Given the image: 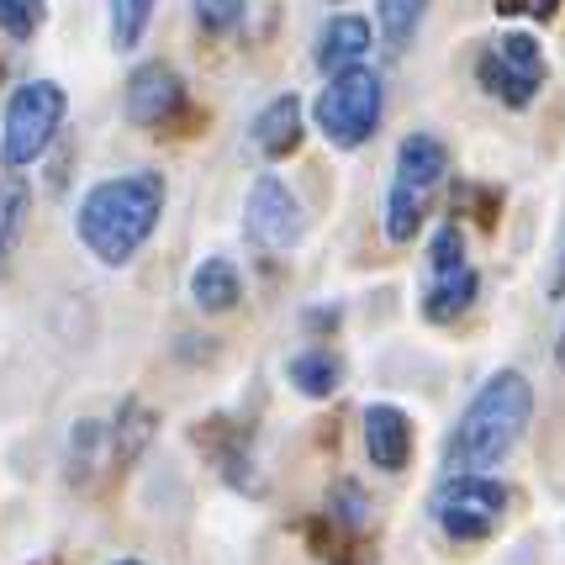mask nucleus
I'll return each mask as SVG.
<instances>
[{
    "label": "nucleus",
    "instance_id": "0eeeda50",
    "mask_svg": "<svg viewBox=\"0 0 565 565\" xmlns=\"http://www.w3.org/2000/svg\"><path fill=\"white\" fill-rule=\"evenodd\" d=\"M476 79H481L487 96H497L502 106L523 111L544 85V49L529 32H502L497 43H487L481 64H476Z\"/></svg>",
    "mask_w": 565,
    "mask_h": 565
},
{
    "label": "nucleus",
    "instance_id": "7ed1b4c3",
    "mask_svg": "<svg viewBox=\"0 0 565 565\" xmlns=\"http://www.w3.org/2000/svg\"><path fill=\"white\" fill-rule=\"evenodd\" d=\"M444 174H449V148L434 132H413L407 143L396 148V170H392V191H386V238L407 244L418 238L428 206L439 196Z\"/></svg>",
    "mask_w": 565,
    "mask_h": 565
},
{
    "label": "nucleus",
    "instance_id": "2eb2a0df",
    "mask_svg": "<svg viewBox=\"0 0 565 565\" xmlns=\"http://www.w3.org/2000/svg\"><path fill=\"white\" fill-rule=\"evenodd\" d=\"M286 375H291V386L301 396H333L339 386H344V360H339L333 349L312 344V349H301L291 365H286Z\"/></svg>",
    "mask_w": 565,
    "mask_h": 565
},
{
    "label": "nucleus",
    "instance_id": "20e7f679",
    "mask_svg": "<svg viewBox=\"0 0 565 565\" xmlns=\"http://www.w3.org/2000/svg\"><path fill=\"white\" fill-rule=\"evenodd\" d=\"M312 117H318V132L333 148L370 143V132L381 127V74H370L365 64L333 74L318 106H312Z\"/></svg>",
    "mask_w": 565,
    "mask_h": 565
},
{
    "label": "nucleus",
    "instance_id": "4be33fe9",
    "mask_svg": "<svg viewBox=\"0 0 565 565\" xmlns=\"http://www.w3.org/2000/svg\"><path fill=\"white\" fill-rule=\"evenodd\" d=\"M550 296H565V233H561V248H555V270H550Z\"/></svg>",
    "mask_w": 565,
    "mask_h": 565
},
{
    "label": "nucleus",
    "instance_id": "b1692460",
    "mask_svg": "<svg viewBox=\"0 0 565 565\" xmlns=\"http://www.w3.org/2000/svg\"><path fill=\"white\" fill-rule=\"evenodd\" d=\"M117 565H138V561H117Z\"/></svg>",
    "mask_w": 565,
    "mask_h": 565
},
{
    "label": "nucleus",
    "instance_id": "aec40b11",
    "mask_svg": "<svg viewBox=\"0 0 565 565\" xmlns=\"http://www.w3.org/2000/svg\"><path fill=\"white\" fill-rule=\"evenodd\" d=\"M38 26V0H0V32L6 38H32Z\"/></svg>",
    "mask_w": 565,
    "mask_h": 565
},
{
    "label": "nucleus",
    "instance_id": "6e6552de",
    "mask_svg": "<svg viewBox=\"0 0 565 565\" xmlns=\"http://www.w3.org/2000/svg\"><path fill=\"white\" fill-rule=\"evenodd\" d=\"M476 301V270L466 259V238L449 222L428 244V280H423V318L428 322H455Z\"/></svg>",
    "mask_w": 565,
    "mask_h": 565
},
{
    "label": "nucleus",
    "instance_id": "f3484780",
    "mask_svg": "<svg viewBox=\"0 0 565 565\" xmlns=\"http://www.w3.org/2000/svg\"><path fill=\"white\" fill-rule=\"evenodd\" d=\"M159 0H111V49H138Z\"/></svg>",
    "mask_w": 565,
    "mask_h": 565
},
{
    "label": "nucleus",
    "instance_id": "9d476101",
    "mask_svg": "<svg viewBox=\"0 0 565 565\" xmlns=\"http://www.w3.org/2000/svg\"><path fill=\"white\" fill-rule=\"evenodd\" d=\"M122 111L132 127H170L180 111H185V79L153 58V64H138L127 74V90H122Z\"/></svg>",
    "mask_w": 565,
    "mask_h": 565
},
{
    "label": "nucleus",
    "instance_id": "39448f33",
    "mask_svg": "<svg viewBox=\"0 0 565 565\" xmlns=\"http://www.w3.org/2000/svg\"><path fill=\"white\" fill-rule=\"evenodd\" d=\"M58 122H64V90L53 79H26L22 90H11V100H6V138H0L6 164L22 170L32 159H43V148L53 143Z\"/></svg>",
    "mask_w": 565,
    "mask_h": 565
},
{
    "label": "nucleus",
    "instance_id": "dca6fc26",
    "mask_svg": "<svg viewBox=\"0 0 565 565\" xmlns=\"http://www.w3.org/2000/svg\"><path fill=\"white\" fill-rule=\"evenodd\" d=\"M428 0H375V22H381V43L392 53H407V43L418 38Z\"/></svg>",
    "mask_w": 565,
    "mask_h": 565
},
{
    "label": "nucleus",
    "instance_id": "f03ea898",
    "mask_svg": "<svg viewBox=\"0 0 565 565\" xmlns=\"http://www.w3.org/2000/svg\"><path fill=\"white\" fill-rule=\"evenodd\" d=\"M529 418H534V386L518 370H497L492 381L470 396V407L449 434V470L455 476H481V470L502 466L518 449Z\"/></svg>",
    "mask_w": 565,
    "mask_h": 565
},
{
    "label": "nucleus",
    "instance_id": "4468645a",
    "mask_svg": "<svg viewBox=\"0 0 565 565\" xmlns=\"http://www.w3.org/2000/svg\"><path fill=\"white\" fill-rule=\"evenodd\" d=\"M238 296H244V280H238V270L227 259H217V254L201 259L196 275H191V301H196L201 312H233Z\"/></svg>",
    "mask_w": 565,
    "mask_h": 565
},
{
    "label": "nucleus",
    "instance_id": "ddd939ff",
    "mask_svg": "<svg viewBox=\"0 0 565 565\" xmlns=\"http://www.w3.org/2000/svg\"><path fill=\"white\" fill-rule=\"evenodd\" d=\"M365 53H370V22H360V17H333L318 32V70L328 79L344 70H360Z\"/></svg>",
    "mask_w": 565,
    "mask_h": 565
},
{
    "label": "nucleus",
    "instance_id": "412c9836",
    "mask_svg": "<svg viewBox=\"0 0 565 565\" xmlns=\"http://www.w3.org/2000/svg\"><path fill=\"white\" fill-rule=\"evenodd\" d=\"M561 11V0H497V17H529V22H550Z\"/></svg>",
    "mask_w": 565,
    "mask_h": 565
},
{
    "label": "nucleus",
    "instance_id": "f8f14e48",
    "mask_svg": "<svg viewBox=\"0 0 565 565\" xmlns=\"http://www.w3.org/2000/svg\"><path fill=\"white\" fill-rule=\"evenodd\" d=\"M254 148L265 153V159H291L296 148H301V100L296 96H275L259 117H254Z\"/></svg>",
    "mask_w": 565,
    "mask_h": 565
},
{
    "label": "nucleus",
    "instance_id": "6ab92c4d",
    "mask_svg": "<svg viewBox=\"0 0 565 565\" xmlns=\"http://www.w3.org/2000/svg\"><path fill=\"white\" fill-rule=\"evenodd\" d=\"M196 22H201V32L222 38V32H233V26L244 22V0H196Z\"/></svg>",
    "mask_w": 565,
    "mask_h": 565
},
{
    "label": "nucleus",
    "instance_id": "f257e3e1",
    "mask_svg": "<svg viewBox=\"0 0 565 565\" xmlns=\"http://www.w3.org/2000/svg\"><path fill=\"white\" fill-rule=\"evenodd\" d=\"M159 217H164V174L132 170L85 191L79 212H74V233L100 265L117 270L153 238Z\"/></svg>",
    "mask_w": 565,
    "mask_h": 565
},
{
    "label": "nucleus",
    "instance_id": "423d86ee",
    "mask_svg": "<svg viewBox=\"0 0 565 565\" xmlns=\"http://www.w3.org/2000/svg\"><path fill=\"white\" fill-rule=\"evenodd\" d=\"M502 518H508V487L492 481V476H449L434 492V523L455 544L497 534Z\"/></svg>",
    "mask_w": 565,
    "mask_h": 565
},
{
    "label": "nucleus",
    "instance_id": "5701e85b",
    "mask_svg": "<svg viewBox=\"0 0 565 565\" xmlns=\"http://www.w3.org/2000/svg\"><path fill=\"white\" fill-rule=\"evenodd\" d=\"M555 354H561V370H565V328H561V349H555Z\"/></svg>",
    "mask_w": 565,
    "mask_h": 565
},
{
    "label": "nucleus",
    "instance_id": "1a4fd4ad",
    "mask_svg": "<svg viewBox=\"0 0 565 565\" xmlns=\"http://www.w3.org/2000/svg\"><path fill=\"white\" fill-rule=\"evenodd\" d=\"M301 227H307V222H301V201L291 196V185H286L280 174H259L254 191H248V201H244L248 244L280 254V248H291L296 238H301Z\"/></svg>",
    "mask_w": 565,
    "mask_h": 565
},
{
    "label": "nucleus",
    "instance_id": "a211bd4d",
    "mask_svg": "<svg viewBox=\"0 0 565 565\" xmlns=\"http://www.w3.org/2000/svg\"><path fill=\"white\" fill-rule=\"evenodd\" d=\"M22 222H26V185L22 180H6V185H0V259L11 254Z\"/></svg>",
    "mask_w": 565,
    "mask_h": 565
},
{
    "label": "nucleus",
    "instance_id": "9b49d317",
    "mask_svg": "<svg viewBox=\"0 0 565 565\" xmlns=\"http://www.w3.org/2000/svg\"><path fill=\"white\" fill-rule=\"evenodd\" d=\"M365 449L375 470H402L413 460V418L402 407H392V402L365 407Z\"/></svg>",
    "mask_w": 565,
    "mask_h": 565
}]
</instances>
